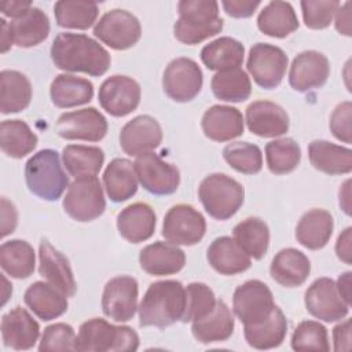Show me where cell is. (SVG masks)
<instances>
[{
	"instance_id": "6da1fadb",
	"label": "cell",
	"mask_w": 352,
	"mask_h": 352,
	"mask_svg": "<svg viewBox=\"0 0 352 352\" xmlns=\"http://www.w3.org/2000/svg\"><path fill=\"white\" fill-rule=\"evenodd\" d=\"M54 65L65 72L103 76L111 63L109 51L96 40L81 33H59L51 45Z\"/></svg>"
},
{
	"instance_id": "7a4b0ae2",
	"label": "cell",
	"mask_w": 352,
	"mask_h": 352,
	"mask_svg": "<svg viewBox=\"0 0 352 352\" xmlns=\"http://www.w3.org/2000/svg\"><path fill=\"white\" fill-rule=\"evenodd\" d=\"M186 308V289L179 280L165 279L154 282L146 290L139 305V324L142 327H165L182 320Z\"/></svg>"
},
{
	"instance_id": "3957f363",
	"label": "cell",
	"mask_w": 352,
	"mask_h": 352,
	"mask_svg": "<svg viewBox=\"0 0 352 352\" xmlns=\"http://www.w3.org/2000/svg\"><path fill=\"white\" fill-rule=\"evenodd\" d=\"M177 12L173 34L183 44H198L223 30L224 21L219 16L214 0H182L177 3Z\"/></svg>"
},
{
	"instance_id": "277c9868",
	"label": "cell",
	"mask_w": 352,
	"mask_h": 352,
	"mask_svg": "<svg viewBox=\"0 0 352 352\" xmlns=\"http://www.w3.org/2000/svg\"><path fill=\"white\" fill-rule=\"evenodd\" d=\"M25 180L29 191L45 201H56L69 187V176L60 165L58 151L44 148L25 164Z\"/></svg>"
},
{
	"instance_id": "5b68a950",
	"label": "cell",
	"mask_w": 352,
	"mask_h": 352,
	"mask_svg": "<svg viewBox=\"0 0 352 352\" xmlns=\"http://www.w3.org/2000/svg\"><path fill=\"white\" fill-rule=\"evenodd\" d=\"M139 348V336L129 326H116L102 318L81 323L76 351L81 352H129Z\"/></svg>"
},
{
	"instance_id": "8992f818",
	"label": "cell",
	"mask_w": 352,
	"mask_h": 352,
	"mask_svg": "<svg viewBox=\"0 0 352 352\" xmlns=\"http://www.w3.org/2000/svg\"><path fill=\"white\" fill-rule=\"evenodd\" d=\"M198 197L210 217L227 220L242 206L245 188L226 173H210L201 182Z\"/></svg>"
},
{
	"instance_id": "52a82bcc",
	"label": "cell",
	"mask_w": 352,
	"mask_h": 352,
	"mask_svg": "<svg viewBox=\"0 0 352 352\" xmlns=\"http://www.w3.org/2000/svg\"><path fill=\"white\" fill-rule=\"evenodd\" d=\"M65 212L77 221H92L106 209L103 187L96 176L78 177L69 184L63 198Z\"/></svg>"
},
{
	"instance_id": "ba28073f",
	"label": "cell",
	"mask_w": 352,
	"mask_h": 352,
	"mask_svg": "<svg viewBox=\"0 0 352 352\" xmlns=\"http://www.w3.org/2000/svg\"><path fill=\"white\" fill-rule=\"evenodd\" d=\"M94 36L110 48L124 51L140 40L142 26L132 12L114 8L103 14L95 23Z\"/></svg>"
},
{
	"instance_id": "9c48e42d",
	"label": "cell",
	"mask_w": 352,
	"mask_h": 352,
	"mask_svg": "<svg viewBox=\"0 0 352 352\" xmlns=\"http://www.w3.org/2000/svg\"><path fill=\"white\" fill-rule=\"evenodd\" d=\"M274 308L272 292L258 279L246 280L234 292L232 309L243 326H252L265 320Z\"/></svg>"
},
{
	"instance_id": "30bf717a",
	"label": "cell",
	"mask_w": 352,
	"mask_h": 352,
	"mask_svg": "<svg viewBox=\"0 0 352 352\" xmlns=\"http://www.w3.org/2000/svg\"><path fill=\"white\" fill-rule=\"evenodd\" d=\"M287 63L289 58L282 48L268 43H257L249 51L246 67L258 87L272 89L282 82Z\"/></svg>"
},
{
	"instance_id": "8fae6325",
	"label": "cell",
	"mask_w": 352,
	"mask_h": 352,
	"mask_svg": "<svg viewBox=\"0 0 352 352\" xmlns=\"http://www.w3.org/2000/svg\"><path fill=\"white\" fill-rule=\"evenodd\" d=\"M206 232V220L199 210L187 204L172 206L162 223V236L173 243L192 246L204 238Z\"/></svg>"
},
{
	"instance_id": "7c38bea8",
	"label": "cell",
	"mask_w": 352,
	"mask_h": 352,
	"mask_svg": "<svg viewBox=\"0 0 352 352\" xmlns=\"http://www.w3.org/2000/svg\"><path fill=\"white\" fill-rule=\"evenodd\" d=\"M202 84V70L191 58L172 59L162 74L164 92L179 103L192 100L201 92Z\"/></svg>"
},
{
	"instance_id": "4fadbf2b",
	"label": "cell",
	"mask_w": 352,
	"mask_h": 352,
	"mask_svg": "<svg viewBox=\"0 0 352 352\" xmlns=\"http://www.w3.org/2000/svg\"><path fill=\"white\" fill-rule=\"evenodd\" d=\"M133 165L142 187L154 195L173 194L180 184L176 165L164 161L153 151L136 157Z\"/></svg>"
},
{
	"instance_id": "5bb4252c",
	"label": "cell",
	"mask_w": 352,
	"mask_h": 352,
	"mask_svg": "<svg viewBox=\"0 0 352 352\" xmlns=\"http://www.w3.org/2000/svg\"><path fill=\"white\" fill-rule=\"evenodd\" d=\"M307 311L323 322H337L349 312V304L341 297L331 278H319L311 283L304 296Z\"/></svg>"
},
{
	"instance_id": "9a60e30c",
	"label": "cell",
	"mask_w": 352,
	"mask_h": 352,
	"mask_svg": "<svg viewBox=\"0 0 352 352\" xmlns=\"http://www.w3.org/2000/svg\"><path fill=\"white\" fill-rule=\"evenodd\" d=\"M139 285L133 276L111 278L103 289L102 311L116 322L131 320L138 311Z\"/></svg>"
},
{
	"instance_id": "2e32d148",
	"label": "cell",
	"mask_w": 352,
	"mask_h": 352,
	"mask_svg": "<svg viewBox=\"0 0 352 352\" xmlns=\"http://www.w3.org/2000/svg\"><path fill=\"white\" fill-rule=\"evenodd\" d=\"M142 89L139 82L132 77L121 74L106 78L98 92L102 109L113 117H124L136 110Z\"/></svg>"
},
{
	"instance_id": "e0dca14e",
	"label": "cell",
	"mask_w": 352,
	"mask_h": 352,
	"mask_svg": "<svg viewBox=\"0 0 352 352\" xmlns=\"http://www.w3.org/2000/svg\"><path fill=\"white\" fill-rule=\"evenodd\" d=\"M55 129L67 140L99 142L107 133V120L95 107H85L60 114Z\"/></svg>"
},
{
	"instance_id": "ac0fdd59",
	"label": "cell",
	"mask_w": 352,
	"mask_h": 352,
	"mask_svg": "<svg viewBox=\"0 0 352 352\" xmlns=\"http://www.w3.org/2000/svg\"><path fill=\"white\" fill-rule=\"evenodd\" d=\"M161 142L162 128L154 117L147 114L132 118L120 132V146L125 154L132 157L154 151Z\"/></svg>"
},
{
	"instance_id": "d6986e66",
	"label": "cell",
	"mask_w": 352,
	"mask_h": 352,
	"mask_svg": "<svg viewBox=\"0 0 352 352\" xmlns=\"http://www.w3.org/2000/svg\"><path fill=\"white\" fill-rule=\"evenodd\" d=\"M330 74V63L322 52L309 50L300 52L292 62L289 84L297 92H307L326 84Z\"/></svg>"
},
{
	"instance_id": "ffe728a7",
	"label": "cell",
	"mask_w": 352,
	"mask_h": 352,
	"mask_svg": "<svg viewBox=\"0 0 352 352\" xmlns=\"http://www.w3.org/2000/svg\"><path fill=\"white\" fill-rule=\"evenodd\" d=\"M248 129L260 138H278L289 131V116L279 104L270 100H254L246 107Z\"/></svg>"
},
{
	"instance_id": "44dd1931",
	"label": "cell",
	"mask_w": 352,
	"mask_h": 352,
	"mask_svg": "<svg viewBox=\"0 0 352 352\" xmlns=\"http://www.w3.org/2000/svg\"><path fill=\"white\" fill-rule=\"evenodd\" d=\"M0 330L4 345L15 351L33 348L40 336L37 320L22 307H15L3 315Z\"/></svg>"
},
{
	"instance_id": "7402d4cb",
	"label": "cell",
	"mask_w": 352,
	"mask_h": 352,
	"mask_svg": "<svg viewBox=\"0 0 352 352\" xmlns=\"http://www.w3.org/2000/svg\"><path fill=\"white\" fill-rule=\"evenodd\" d=\"M38 272L66 297L76 294L77 286L69 260L45 239L38 246Z\"/></svg>"
},
{
	"instance_id": "603a6c76",
	"label": "cell",
	"mask_w": 352,
	"mask_h": 352,
	"mask_svg": "<svg viewBox=\"0 0 352 352\" xmlns=\"http://www.w3.org/2000/svg\"><path fill=\"white\" fill-rule=\"evenodd\" d=\"M201 128L210 140L228 142L243 135L245 120L236 107L213 104L204 113Z\"/></svg>"
},
{
	"instance_id": "cb8c5ba5",
	"label": "cell",
	"mask_w": 352,
	"mask_h": 352,
	"mask_svg": "<svg viewBox=\"0 0 352 352\" xmlns=\"http://www.w3.org/2000/svg\"><path fill=\"white\" fill-rule=\"evenodd\" d=\"M139 263L140 268L150 275H173L183 270L186 254L177 245L157 241L140 250Z\"/></svg>"
},
{
	"instance_id": "d4e9b609",
	"label": "cell",
	"mask_w": 352,
	"mask_h": 352,
	"mask_svg": "<svg viewBox=\"0 0 352 352\" xmlns=\"http://www.w3.org/2000/svg\"><path fill=\"white\" fill-rule=\"evenodd\" d=\"M157 216L154 209L146 202H135L124 208L117 216V230L120 235L131 242L140 243L153 236Z\"/></svg>"
},
{
	"instance_id": "484cf974",
	"label": "cell",
	"mask_w": 352,
	"mask_h": 352,
	"mask_svg": "<svg viewBox=\"0 0 352 352\" xmlns=\"http://www.w3.org/2000/svg\"><path fill=\"white\" fill-rule=\"evenodd\" d=\"M309 272V258L294 248L279 250L270 265L271 278L283 287L301 286L308 279Z\"/></svg>"
},
{
	"instance_id": "4316f807",
	"label": "cell",
	"mask_w": 352,
	"mask_h": 352,
	"mask_svg": "<svg viewBox=\"0 0 352 352\" xmlns=\"http://www.w3.org/2000/svg\"><path fill=\"white\" fill-rule=\"evenodd\" d=\"M25 304L41 320L48 322L62 316L67 311V297L48 282L32 283L25 294Z\"/></svg>"
},
{
	"instance_id": "83f0119b",
	"label": "cell",
	"mask_w": 352,
	"mask_h": 352,
	"mask_svg": "<svg viewBox=\"0 0 352 352\" xmlns=\"http://www.w3.org/2000/svg\"><path fill=\"white\" fill-rule=\"evenodd\" d=\"M210 267L221 275H236L250 268L252 260L231 236H219L208 248Z\"/></svg>"
},
{
	"instance_id": "f1b7e54d",
	"label": "cell",
	"mask_w": 352,
	"mask_h": 352,
	"mask_svg": "<svg viewBox=\"0 0 352 352\" xmlns=\"http://www.w3.org/2000/svg\"><path fill=\"white\" fill-rule=\"evenodd\" d=\"M234 326L231 309L223 300H217L212 312L192 322L191 331L198 342L212 344L228 340L234 333Z\"/></svg>"
},
{
	"instance_id": "f546056e",
	"label": "cell",
	"mask_w": 352,
	"mask_h": 352,
	"mask_svg": "<svg viewBox=\"0 0 352 352\" xmlns=\"http://www.w3.org/2000/svg\"><path fill=\"white\" fill-rule=\"evenodd\" d=\"M333 228L334 220L330 212L324 209H311L298 220L296 239L309 250H319L330 241Z\"/></svg>"
},
{
	"instance_id": "4dcf8cb0",
	"label": "cell",
	"mask_w": 352,
	"mask_h": 352,
	"mask_svg": "<svg viewBox=\"0 0 352 352\" xmlns=\"http://www.w3.org/2000/svg\"><path fill=\"white\" fill-rule=\"evenodd\" d=\"M311 165L326 175H345L352 170V151L327 140H314L308 146Z\"/></svg>"
},
{
	"instance_id": "1f68e13d",
	"label": "cell",
	"mask_w": 352,
	"mask_h": 352,
	"mask_svg": "<svg viewBox=\"0 0 352 352\" xmlns=\"http://www.w3.org/2000/svg\"><path fill=\"white\" fill-rule=\"evenodd\" d=\"M138 175L135 165L126 158H114L103 172V184L107 197L113 202H124L138 191Z\"/></svg>"
},
{
	"instance_id": "d6a6232c",
	"label": "cell",
	"mask_w": 352,
	"mask_h": 352,
	"mask_svg": "<svg viewBox=\"0 0 352 352\" xmlns=\"http://www.w3.org/2000/svg\"><path fill=\"white\" fill-rule=\"evenodd\" d=\"M52 103L59 109L85 104L94 98V85L89 80L73 74H58L50 87Z\"/></svg>"
},
{
	"instance_id": "836d02e7",
	"label": "cell",
	"mask_w": 352,
	"mask_h": 352,
	"mask_svg": "<svg viewBox=\"0 0 352 352\" xmlns=\"http://www.w3.org/2000/svg\"><path fill=\"white\" fill-rule=\"evenodd\" d=\"M287 333V319L282 309L275 305L271 315L252 326H243L246 342L254 349H272L279 346Z\"/></svg>"
},
{
	"instance_id": "e575fe53",
	"label": "cell",
	"mask_w": 352,
	"mask_h": 352,
	"mask_svg": "<svg viewBox=\"0 0 352 352\" xmlns=\"http://www.w3.org/2000/svg\"><path fill=\"white\" fill-rule=\"evenodd\" d=\"M257 26L261 33L283 38L298 29L300 22L293 6L287 1H270L257 16Z\"/></svg>"
},
{
	"instance_id": "d590c367",
	"label": "cell",
	"mask_w": 352,
	"mask_h": 352,
	"mask_svg": "<svg viewBox=\"0 0 352 352\" xmlns=\"http://www.w3.org/2000/svg\"><path fill=\"white\" fill-rule=\"evenodd\" d=\"M245 47L241 41L224 36L219 37L201 50V60L209 70L224 72L239 69L243 62Z\"/></svg>"
},
{
	"instance_id": "8d00e7d4",
	"label": "cell",
	"mask_w": 352,
	"mask_h": 352,
	"mask_svg": "<svg viewBox=\"0 0 352 352\" xmlns=\"http://www.w3.org/2000/svg\"><path fill=\"white\" fill-rule=\"evenodd\" d=\"M32 100V84L18 70H1L0 73V111L3 114L19 113Z\"/></svg>"
},
{
	"instance_id": "74e56055",
	"label": "cell",
	"mask_w": 352,
	"mask_h": 352,
	"mask_svg": "<svg viewBox=\"0 0 352 352\" xmlns=\"http://www.w3.org/2000/svg\"><path fill=\"white\" fill-rule=\"evenodd\" d=\"M10 23L14 44L29 48L44 41L50 34L48 15L38 7H32L25 15L12 19Z\"/></svg>"
},
{
	"instance_id": "f35d334b",
	"label": "cell",
	"mask_w": 352,
	"mask_h": 352,
	"mask_svg": "<svg viewBox=\"0 0 352 352\" xmlns=\"http://www.w3.org/2000/svg\"><path fill=\"white\" fill-rule=\"evenodd\" d=\"M0 265L11 278H29L34 272L36 265L33 246L22 239L3 242L0 246Z\"/></svg>"
},
{
	"instance_id": "ab89813d",
	"label": "cell",
	"mask_w": 352,
	"mask_h": 352,
	"mask_svg": "<svg viewBox=\"0 0 352 352\" xmlns=\"http://www.w3.org/2000/svg\"><path fill=\"white\" fill-rule=\"evenodd\" d=\"M37 135L22 120H4L0 124V147L11 158H22L37 146Z\"/></svg>"
},
{
	"instance_id": "60d3db41",
	"label": "cell",
	"mask_w": 352,
	"mask_h": 352,
	"mask_svg": "<svg viewBox=\"0 0 352 352\" xmlns=\"http://www.w3.org/2000/svg\"><path fill=\"white\" fill-rule=\"evenodd\" d=\"M63 166L73 177L96 176L104 162V153L96 146L69 144L62 151Z\"/></svg>"
},
{
	"instance_id": "b9f144b4",
	"label": "cell",
	"mask_w": 352,
	"mask_h": 352,
	"mask_svg": "<svg viewBox=\"0 0 352 352\" xmlns=\"http://www.w3.org/2000/svg\"><path fill=\"white\" fill-rule=\"evenodd\" d=\"M232 235L250 258L260 260L265 256L270 246V230L264 220L248 217L234 227Z\"/></svg>"
},
{
	"instance_id": "7bdbcfd3",
	"label": "cell",
	"mask_w": 352,
	"mask_h": 352,
	"mask_svg": "<svg viewBox=\"0 0 352 352\" xmlns=\"http://www.w3.org/2000/svg\"><path fill=\"white\" fill-rule=\"evenodd\" d=\"M54 14L58 26L85 30L96 23L99 8L95 1L59 0L54 6Z\"/></svg>"
},
{
	"instance_id": "ee69618b",
	"label": "cell",
	"mask_w": 352,
	"mask_h": 352,
	"mask_svg": "<svg viewBox=\"0 0 352 352\" xmlns=\"http://www.w3.org/2000/svg\"><path fill=\"white\" fill-rule=\"evenodd\" d=\"M213 95L224 102H243L252 94V82L245 70L232 69L217 72L210 81Z\"/></svg>"
},
{
	"instance_id": "f6af8a7d",
	"label": "cell",
	"mask_w": 352,
	"mask_h": 352,
	"mask_svg": "<svg viewBox=\"0 0 352 352\" xmlns=\"http://www.w3.org/2000/svg\"><path fill=\"white\" fill-rule=\"evenodd\" d=\"M301 160V148L292 138L271 140L265 144V161L271 173L286 175L293 172Z\"/></svg>"
},
{
	"instance_id": "bcb514c9",
	"label": "cell",
	"mask_w": 352,
	"mask_h": 352,
	"mask_svg": "<svg viewBox=\"0 0 352 352\" xmlns=\"http://www.w3.org/2000/svg\"><path fill=\"white\" fill-rule=\"evenodd\" d=\"M226 162L239 173L254 175L263 168V154L258 146L249 142L228 143L223 150Z\"/></svg>"
},
{
	"instance_id": "7dc6e473",
	"label": "cell",
	"mask_w": 352,
	"mask_h": 352,
	"mask_svg": "<svg viewBox=\"0 0 352 352\" xmlns=\"http://www.w3.org/2000/svg\"><path fill=\"white\" fill-rule=\"evenodd\" d=\"M186 289V308L182 322H194L206 316L216 307V296L213 290L202 283L192 282Z\"/></svg>"
},
{
	"instance_id": "c3c4849f",
	"label": "cell",
	"mask_w": 352,
	"mask_h": 352,
	"mask_svg": "<svg viewBox=\"0 0 352 352\" xmlns=\"http://www.w3.org/2000/svg\"><path fill=\"white\" fill-rule=\"evenodd\" d=\"M292 348L294 351H330L327 329L316 320H302L292 336Z\"/></svg>"
},
{
	"instance_id": "681fc988",
	"label": "cell",
	"mask_w": 352,
	"mask_h": 352,
	"mask_svg": "<svg viewBox=\"0 0 352 352\" xmlns=\"http://www.w3.org/2000/svg\"><path fill=\"white\" fill-rule=\"evenodd\" d=\"M302 19L309 29H324L330 26L336 11L340 7L337 0H302L300 3Z\"/></svg>"
},
{
	"instance_id": "f907efd6",
	"label": "cell",
	"mask_w": 352,
	"mask_h": 352,
	"mask_svg": "<svg viewBox=\"0 0 352 352\" xmlns=\"http://www.w3.org/2000/svg\"><path fill=\"white\" fill-rule=\"evenodd\" d=\"M77 336L67 323H54L44 329L38 351H76Z\"/></svg>"
},
{
	"instance_id": "816d5d0a",
	"label": "cell",
	"mask_w": 352,
	"mask_h": 352,
	"mask_svg": "<svg viewBox=\"0 0 352 352\" xmlns=\"http://www.w3.org/2000/svg\"><path fill=\"white\" fill-rule=\"evenodd\" d=\"M351 111L352 103L349 100L341 102L336 106L330 116V131L336 139L349 144L352 142V132H351Z\"/></svg>"
},
{
	"instance_id": "f5cc1de1",
	"label": "cell",
	"mask_w": 352,
	"mask_h": 352,
	"mask_svg": "<svg viewBox=\"0 0 352 352\" xmlns=\"http://www.w3.org/2000/svg\"><path fill=\"white\" fill-rule=\"evenodd\" d=\"M260 1L252 0H224L221 6L227 15L232 18H248L254 14V11L260 7Z\"/></svg>"
},
{
	"instance_id": "db71d44e",
	"label": "cell",
	"mask_w": 352,
	"mask_h": 352,
	"mask_svg": "<svg viewBox=\"0 0 352 352\" xmlns=\"http://www.w3.org/2000/svg\"><path fill=\"white\" fill-rule=\"evenodd\" d=\"M0 217H1V226H0V235L1 238H6L8 234H12L18 224V212L12 202H10L6 197L1 198L0 202Z\"/></svg>"
},
{
	"instance_id": "11a10c76",
	"label": "cell",
	"mask_w": 352,
	"mask_h": 352,
	"mask_svg": "<svg viewBox=\"0 0 352 352\" xmlns=\"http://www.w3.org/2000/svg\"><path fill=\"white\" fill-rule=\"evenodd\" d=\"M333 349L337 352L351 349V319H345L333 329Z\"/></svg>"
},
{
	"instance_id": "9f6ffc18",
	"label": "cell",
	"mask_w": 352,
	"mask_h": 352,
	"mask_svg": "<svg viewBox=\"0 0 352 352\" xmlns=\"http://www.w3.org/2000/svg\"><path fill=\"white\" fill-rule=\"evenodd\" d=\"M336 253L337 257L345 263L351 264V256H352V227H346L337 238L336 242Z\"/></svg>"
},
{
	"instance_id": "6f0895ef",
	"label": "cell",
	"mask_w": 352,
	"mask_h": 352,
	"mask_svg": "<svg viewBox=\"0 0 352 352\" xmlns=\"http://www.w3.org/2000/svg\"><path fill=\"white\" fill-rule=\"evenodd\" d=\"M33 7L30 0H7L0 3V10L3 15L16 19L22 15H25L30 8Z\"/></svg>"
},
{
	"instance_id": "680465c9",
	"label": "cell",
	"mask_w": 352,
	"mask_h": 352,
	"mask_svg": "<svg viewBox=\"0 0 352 352\" xmlns=\"http://www.w3.org/2000/svg\"><path fill=\"white\" fill-rule=\"evenodd\" d=\"M334 18H336V29L340 34H344V36H348L351 37L352 34V29H351V1H346L344 3L342 6L340 4L338 10L336 11L334 14Z\"/></svg>"
},
{
	"instance_id": "91938a15",
	"label": "cell",
	"mask_w": 352,
	"mask_h": 352,
	"mask_svg": "<svg viewBox=\"0 0 352 352\" xmlns=\"http://www.w3.org/2000/svg\"><path fill=\"white\" fill-rule=\"evenodd\" d=\"M351 275L352 272L351 271H346V272H342L337 282H336V286H337V290L338 293L341 294V297L351 305Z\"/></svg>"
},
{
	"instance_id": "94428289",
	"label": "cell",
	"mask_w": 352,
	"mask_h": 352,
	"mask_svg": "<svg viewBox=\"0 0 352 352\" xmlns=\"http://www.w3.org/2000/svg\"><path fill=\"white\" fill-rule=\"evenodd\" d=\"M0 28H1V37H0V41H1V52L6 54V52L12 47L14 40H12L10 23H8L4 18L0 19Z\"/></svg>"
},
{
	"instance_id": "6125c7cd",
	"label": "cell",
	"mask_w": 352,
	"mask_h": 352,
	"mask_svg": "<svg viewBox=\"0 0 352 352\" xmlns=\"http://www.w3.org/2000/svg\"><path fill=\"white\" fill-rule=\"evenodd\" d=\"M351 180L348 179L340 188L338 197H340V206L342 208V210L345 212V214L351 216Z\"/></svg>"
},
{
	"instance_id": "be15d7a7",
	"label": "cell",
	"mask_w": 352,
	"mask_h": 352,
	"mask_svg": "<svg viewBox=\"0 0 352 352\" xmlns=\"http://www.w3.org/2000/svg\"><path fill=\"white\" fill-rule=\"evenodd\" d=\"M3 282H4V287H6V289H8V290H12V287L8 285V282H7L6 276H3ZM7 300H8V293H4V294H3V301H1V304L4 305V304L7 302Z\"/></svg>"
}]
</instances>
